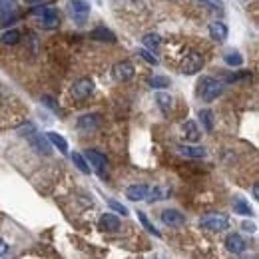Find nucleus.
Masks as SVG:
<instances>
[{"mask_svg":"<svg viewBox=\"0 0 259 259\" xmlns=\"http://www.w3.org/2000/svg\"><path fill=\"white\" fill-rule=\"evenodd\" d=\"M6 249H8V245H6V241H2V239H0V257H2V255L6 253Z\"/></svg>","mask_w":259,"mask_h":259,"instance_id":"34","label":"nucleus"},{"mask_svg":"<svg viewBox=\"0 0 259 259\" xmlns=\"http://www.w3.org/2000/svg\"><path fill=\"white\" fill-rule=\"evenodd\" d=\"M225 247H227L229 251H233V253H241V251L245 249V241H243L241 235L231 233V235H227V239H225Z\"/></svg>","mask_w":259,"mask_h":259,"instance_id":"11","label":"nucleus"},{"mask_svg":"<svg viewBox=\"0 0 259 259\" xmlns=\"http://www.w3.org/2000/svg\"><path fill=\"white\" fill-rule=\"evenodd\" d=\"M68 10H70V16L78 24H84L86 18H88V14H90V4L86 2V0H70Z\"/></svg>","mask_w":259,"mask_h":259,"instance_id":"3","label":"nucleus"},{"mask_svg":"<svg viewBox=\"0 0 259 259\" xmlns=\"http://www.w3.org/2000/svg\"><path fill=\"white\" fill-rule=\"evenodd\" d=\"M199 225L203 229H210V231H223L229 227V222L225 216H205V218H201Z\"/></svg>","mask_w":259,"mask_h":259,"instance_id":"4","label":"nucleus"},{"mask_svg":"<svg viewBox=\"0 0 259 259\" xmlns=\"http://www.w3.org/2000/svg\"><path fill=\"white\" fill-rule=\"evenodd\" d=\"M243 229H251V231H255V225H251L249 222H243Z\"/></svg>","mask_w":259,"mask_h":259,"instance_id":"35","label":"nucleus"},{"mask_svg":"<svg viewBox=\"0 0 259 259\" xmlns=\"http://www.w3.org/2000/svg\"><path fill=\"white\" fill-rule=\"evenodd\" d=\"M90 36H92L94 40H102V42H116L114 32H112V30H108L106 26H98V28H94Z\"/></svg>","mask_w":259,"mask_h":259,"instance_id":"12","label":"nucleus"},{"mask_svg":"<svg viewBox=\"0 0 259 259\" xmlns=\"http://www.w3.org/2000/svg\"><path fill=\"white\" fill-rule=\"evenodd\" d=\"M94 90V82L90 78H80L78 82H74L72 90H70V96L74 100H86Z\"/></svg>","mask_w":259,"mask_h":259,"instance_id":"5","label":"nucleus"},{"mask_svg":"<svg viewBox=\"0 0 259 259\" xmlns=\"http://www.w3.org/2000/svg\"><path fill=\"white\" fill-rule=\"evenodd\" d=\"M201 2H210V0H201Z\"/></svg>","mask_w":259,"mask_h":259,"instance_id":"38","label":"nucleus"},{"mask_svg":"<svg viewBox=\"0 0 259 259\" xmlns=\"http://www.w3.org/2000/svg\"><path fill=\"white\" fill-rule=\"evenodd\" d=\"M201 68H203V56L197 54V52H191V54H187V56L182 60V66H180L182 74H187V76L199 72Z\"/></svg>","mask_w":259,"mask_h":259,"instance_id":"2","label":"nucleus"},{"mask_svg":"<svg viewBox=\"0 0 259 259\" xmlns=\"http://www.w3.org/2000/svg\"><path fill=\"white\" fill-rule=\"evenodd\" d=\"M100 225L108 231H118L120 229V218H116L114 214H104L100 220Z\"/></svg>","mask_w":259,"mask_h":259,"instance_id":"14","label":"nucleus"},{"mask_svg":"<svg viewBox=\"0 0 259 259\" xmlns=\"http://www.w3.org/2000/svg\"><path fill=\"white\" fill-rule=\"evenodd\" d=\"M112 74H114V78H116L118 82H128V80H132V76H134V66H132L130 62H118V64L114 66Z\"/></svg>","mask_w":259,"mask_h":259,"instance_id":"7","label":"nucleus"},{"mask_svg":"<svg viewBox=\"0 0 259 259\" xmlns=\"http://www.w3.org/2000/svg\"><path fill=\"white\" fill-rule=\"evenodd\" d=\"M42 104H46V106H48L50 110H54V112H58V106H56V102L52 100L50 96H42Z\"/></svg>","mask_w":259,"mask_h":259,"instance_id":"33","label":"nucleus"},{"mask_svg":"<svg viewBox=\"0 0 259 259\" xmlns=\"http://www.w3.org/2000/svg\"><path fill=\"white\" fill-rule=\"evenodd\" d=\"M10 2H12V0H10Z\"/></svg>","mask_w":259,"mask_h":259,"instance_id":"39","label":"nucleus"},{"mask_svg":"<svg viewBox=\"0 0 259 259\" xmlns=\"http://www.w3.org/2000/svg\"><path fill=\"white\" fill-rule=\"evenodd\" d=\"M46 140H48L52 146H56L62 153H66V151H68V142H66V140H64V136H60L58 132H48V134H46Z\"/></svg>","mask_w":259,"mask_h":259,"instance_id":"15","label":"nucleus"},{"mask_svg":"<svg viewBox=\"0 0 259 259\" xmlns=\"http://www.w3.org/2000/svg\"><path fill=\"white\" fill-rule=\"evenodd\" d=\"M148 195H149V199H164V197L168 195V189H162V187H155V189L148 191Z\"/></svg>","mask_w":259,"mask_h":259,"instance_id":"32","label":"nucleus"},{"mask_svg":"<svg viewBox=\"0 0 259 259\" xmlns=\"http://www.w3.org/2000/svg\"><path fill=\"white\" fill-rule=\"evenodd\" d=\"M149 86L155 88V90H162V88H168V86H170V80H168L166 76H153V78L149 80Z\"/></svg>","mask_w":259,"mask_h":259,"instance_id":"28","label":"nucleus"},{"mask_svg":"<svg viewBox=\"0 0 259 259\" xmlns=\"http://www.w3.org/2000/svg\"><path fill=\"white\" fill-rule=\"evenodd\" d=\"M210 36L218 42H223L227 38V26L223 22H212L210 24Z\"/></svg>","mask_w":259,"mask_h":259,"instance_id":"13","label":"nucleus"},{"mask_svg":"<svg viewBox=\"0 0 259 259\" xmlns=\"http://www.w3.org/2000/svg\"><path fill=\"white\" fill-rule=\"evenodd\" d=\"M86 158H88V162L96 168V170H104V166H106V158L100 153V151H96V149H88L86 151Z\"/></svg>","mask_w":259,"mask_h":259,"instance_id":"16","label":"nucleus"},{"mask_svg":"<svg viewBox=\"0 0 259 259\" xmlns=\"http://www.w3.org/2000/svg\"><path fill=\"white\" fill-rule=\"evenodd\" d=\"M142 42H144L146 50L149 52V50H158L162 40H160V36H158V34H146V36L142 38Z\"/></svg>","mask_w":259,"mask_h":259,"instance_id":"20","label":"nucleus"},{"mask_svg":"<svg viewBox=\"0 0 259 259\" xmlns=\"http://www.w3.org/2000/svg\"><path fill=\"white\" fill-rule=\"evenodd\" d=\"M178 151L187 155V158H203L205 155V149L197 146H178Z\"/></svg>","mask_w":259,"mask_h":259,"instance_id":"17","label":"nucleus"},{"mask_svg":"<svg viewBox=\"0 0 259 259\" xmlns=\"http://www.w3.org/2000/svg\"><path fill=\"white\" fill-rule=\"evenodd\" d=\"M199 120H201L203 128H205L207 132L214 130V114H212L210 110H199Z\"/></svg>","mask_w":259,"mask_h":259,"instance_id":"23","label":"nucleus"},{"mask_svg":"<svg viewBox=\"0 0 259 259\" xmlns=\"http://www.w3.org/2000/svg\"><path fill=\"white\" fill-rule=\"evenodd\" d=\"M182 132H184V136H185L187 142H197L199 140V130H197L195 122H185L182 126Z\"/></svg>","mask_w":259,"mask_h":259,"instance_id":"18","label":"nucleus"},{"mask_svg":"<svg viewBox=\"0 0 259 259\" xmlns=\"http://www.w3.org/2000/svg\"><path fill=\"white\" fill-rule=\"evenodd\" d=\"M138 220L142 222V225H144V227H146V229H148L149 233H153L155 237H160V231L153 227V223H151V222H149V220L146 218V214H144V212H138Z\"/></svg>","mask_w":259,"mask_h":259,"instance_id":"27","label":"nucleus"},{"mask_svg":"<svg viewBox=\"0 0 259 259\" xmlns=\"http://www.w3.org/2000/svg\"><path fill=\"white\" fill-rule=\"evenodd\" d=\"M138 56H140V58H144L148 64H153V66L158 64V58H155V56L151 54V52H148L146 48H140V50H138Z\"/></svg>","mask_w":259,"mask_h":259,"instance_id":"30","label":"nucleus"},{"mask_svg":"<svg viewBox=\"0 0 259 259\" xmlns=\"http://www.w3.org/2000/svg\"><path fill=\"white\" fill-rule=\"evenodd\" d=\"M108 205L112 207L114 212H118L120 216H128V210H126V205H122V203H118L116 199H108Z\"/></svg>","mask_w":259,"mask_h":259,"instance_id":"31","label":"nucleus"},{"mask_svg":"<svg viewBox=\"0 0 259 259\" xmlns=\"http://www.w3.org/2000/svg\"><path fill=\"white\" fill-rule=\"evenodd\" d=\"M96 124H98V116H94V114H92V116H82L80 122H78V128L88 132V130H94Z\"/></svg>","mask_w":259,"mask_h":259,"instance_id":"22","label":"nucleus"},{"mask_svg":"<svg viewBox=\"0 0 259 259\" xmlns=\"http://www.w3.org/2000/svg\"><path fill=\"white\" fill-rule=\"evenodd\" d=\"M257 195H259V189H257V185H253V197L257 199Z\"/></svg>","mask_w":259,"mask_h":259,"instance_id":"36","label":"nucleus"},{"mask_svg":"<svg viewBox=\"0 0 259 259\" xmlns=\"http://www.w3.org/2000/svg\"><path fill=\"white\" fill-rule=\"evenodd\" d=\"M40 24H42L44 28H48V30L56 28V26L60 24V16H58V12H56L54 8L46 6V10H44V12L40 14Z\"/></svg>","mask_w":259,"mask_h":259,"instance_id":"8","label":"nucleus"},{"mask_svg":"<svg viewBox=\"0 0 259 259\" xmlns=\"http://www.w3.org/2000/svg\"><path fill=\"white\" fill-rule=\"evenodd\" d=\"M2 42L4 44H8V46H12V44H18L20 42V32L18 30H6L4 34H2Z\"/></svg>","mask_w":259,"mask_h":259,"instance_id":"25","label":"nucleus"},{"mask_svg":"<svg viewBox=\"0 0 259 259\" xmlns=\"http://www.w3.org/2000/svg\"><path fill=\"white\" fill-rule=\"evenodd\" d=\"M26 2H30V4H36V2H40V0H26Z\"/></svg>","mask_w":259,"mask_h":259,"instance_id":"37","label":"nucleus"},{"mask_svg":"<svg viewBox=\"0 0 259 259\" xmlns=\"http://www.w3.org/2000/svg\"><path fill=\"white\" fill-rule=\"evenodd\" d=\"M148 191H149L148 185L136 184V185H130V187L126 189V195H128L132 201H140V199H146V197H148Z\"/></svg>","mask_w":259,"mask_h":259,"instance_id":"10","label":"nucleus"},{"mask_svg":"<svg viewBox=\"0 0 259 259\" xmlns=\"http://www.w3.org/2000/svg\"><path fill=\"white\" fill-rule=\"evenodd\" d=\"M155 100H158V106L162 108V112L168 114L170 108H172V96H170V94H164V92H158Z\"/></svg>","mask_w":259,"mask_h":259,"instance_id":"21","label":"nucleus"},{"mask_svg":"<svg viewBox=\"0 0 259 259\" xmlns=\"http://www.w3.org/2000/svg\"><path fill=\"white\" fill-rule=\"evenodd\" d=\"M225 64L227 66H241L243 58H241V54H237V52H229V54H225Z\"/></svg>","mask_w":259,"mask_h":259,"instance_id":"29","label":"nucleus"},{"mask_svg":"<svg viewBox=\"0 0 259 259\" xmlns=\"http://www.w3.org/2000/svg\"><path fill=\"white\" fill-rule=\"evenodd\" d=\"M30 144L34 146V149L36 151H40V153H50V146H48V140L46 138H42V136H38V134H34V136H30Z\"/></svg>","mask_w":259,"mask_h":259,"instance_id":"19","label":"nucleus"},{"mask_svg":"<svg viewBox=\"0 0 259 259\" xmlns=\"http://www.w3.org/2000/svg\"><path fill=\"white\" fill-rule=\"evenodd\" d=\"M72 162H74V166L82 172V174H90V166H88V162L82 158V153H72Z\"/></svg>","mask_w":259,"mask_h":259,"instance_id":"24","label":"nucleus"},{"mask_svg":"<svg viewBox=\"0 0 259 259\" xmlns=\"http://www.w3.org/2000/svg\"><path fill=\"white\" fill-rule=\"evenodd\" d=\"M162 222L170 227H178V225L184 223V216L178 210H164L162 212Z\"/></svg>","mask_w":259,"mask_h":259,"instance_id":"9","label":"nucleus"},{"mask_svg":"<svg viewBox=\"0 0 259 259\" xmlns=\"http://www.w3.org/2000/svg\"><path fill=\"white\" fill-rule=\"evenodd\" d=\"M16 20V8L10 0H0V22L10 24Z\"/></svg>","mask_w":259,"mask_h":259,"instance_id":"6","label":"nucleus"},{"mask_svg":"<svg viewBox=\"0 0 259 259\" xmlns=\"http://www.w3.org/2000/svg\"><path fill=\"white\" fill-rule=\"evenodd\" d=\"M223 90V84L218 82L216 78H201L197 84V92L205 102H214Z\"/></svg>","mask_w":259,"mask_h":259,"instance_id":"1","label":"nucleus"},{"mask_svg":"<svg viewBox=\"0 0 259 259\" xmlns=\"http://www.w3.org/2000/svg\"><path fill=\"white\" fill-rule=\"evenodd\" d=\"M233 212H235V214H241V216H251V207H249L243 199H235V201H233Z\"/></svg>","mask_w":259,"mask_h":259,"instance_id":"26","label":"nucleus"}]
</instances>
